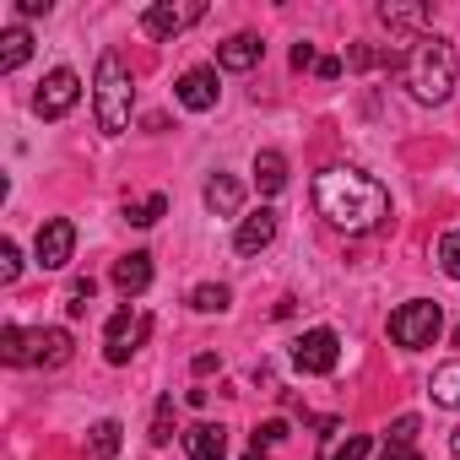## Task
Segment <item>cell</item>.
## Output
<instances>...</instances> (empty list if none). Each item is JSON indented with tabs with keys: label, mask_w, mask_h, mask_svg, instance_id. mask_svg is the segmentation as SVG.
Masks as SVG:
<instances>
[{
	"label": "cell",
	"mask_w": 460,
	"mask_h": 460,
	"mask_svg": "<svg viewBox=\"0 0 460 460\" xmlns=\"http://www.w3.org/2000/svg\"><path fill=\"white\" fill-rule=\"evenodd\" d=\"M314 206L341 234H374L390 217V190L379 179H368L363 168H325L314 179Z\"/></svg>",
	"instance_id": "1"
},
{
	"label": "cell",
	"mask_w": 460,
	"mask_h": 460,
	"mask_svg": "<svg viewBox=\"0 0 460 460\" xmlns=\"http://www.w3.org/2000/svg\"><path fill=\"white\" fill-rule=\"evenodd\" d=\"M455 71H460L455 44L438 39V33H417L411 55L401 60V76H406V87H411L417 103H444L455 93Z\"/></svg>",
	"instance_id": "2"
},
{
	"label": "cell",
	"mask_w": 460,
	"mask_h": 460,
	"mask_svg": "<svg viewBox=\"0 0 460 460\" xmlns=\"http://www.w3.org/2000/svg\"><path fill=\"white\" fill-rule=\"evenodd\" d=\"M130 103H136L130 66L119 60V49H103V55H98V71H93V109H98V130H103V136H125V130H130Z\"/></svg>",
	"instance_id": "3"
},
{
	"label": "cell",
	"mask_w": 460,
	"mask_h": 460,
	"mask_svg": "<svg viewBox=\"0 0 460 460\" xmlns=\"http://www.w3.org/2000/svg\"><path fill=\"white\" fill-rule=\"evenodd\" d=\"M0 358H6L12 368H60L71 363V331L60 325H39V331H22V325H0Z\"/></svg>",
	"instance_id": "4"
},
{
	"label": "cell",
	"mask_w": 460,
	"mask_h": 460,
	"mask_svg": "<svg viewBox=\"0 0 460 460\" xmlns=\"http://www.w3.org/2000/svg\"><path fill=\"white\" fill-rule=\"evenodd\" d=\"M438 331H444V309H438L433 298H411V304H401V309L390 314V341H395V347H406V352L433 347V341H438Z\"/></svg>",
	"instance_id": "5"
},
{
	"label": "cell",
	"mask_w": 460,
	"mask_h": 460,
	"mask_svg": "<svg viewBox=\"0 0 460 460\" xmlns=\"http://www.w3.org/2000/svg\"><path fill=\"white\" fill-rule=\"evenodd\" d=\"M336 363H341V336L331 325H314V331H304L293 341V368L298 374L320 379V374H336Z\"/></svg>",
	"instance_id": "6"
},
{
	"label": "cell",
	"mask_w": 460,
	"mask_h": 460,
	"mask_svg": "<svg viewBox=\"0 0 460 460\" xmlns=\"http://www.w3.org/2000/svg\"><path fill=\"white\" fill-rule=\"evenodd\" d=\"M76 255V222L71 217H49L39 227V239H33V266L39 271H66Z\"/></svg>",
	"instance_id": "7"
},
{
	"label": "cell",
	"mask_w": 460,
	"mask_h": 460,
	"mask_svg": "<svg viewBox=\"0 0 460 460\" xmlns=\"http://www.w3.org/2000/svg\"><path fill=\"white\" fill-rule=\"evenodd\" d=\"M146 331H152V320L146 314H136V309H114L109 314V331H103V358L119 368V363H130L136 358V347L146 341Z\"/></svg>",
	"instance_id": "8"
},
{
	"label": "cell",
	"mask_w": 460,
	"mask_h": 460,
	"mask_svg": "<svg viewBox=\"0 0 460 460\" xmlns=\"http://www.w3.org/2000/svg\"><path fill=\"white\" fill-rule=\"evenodd\" d=\"M76 98H82V76H76L71 66H60V71H49V76H44V87H39L33 109H39V119H60V114H71V109H76Z\"/></svg>",
	"instance_id": "9"
},
{
	"label": "cell",
	"mask_w": 460,
	"mask_h": 460,
	"mask_svg": "<svg viewBox=\"0 0 460 460\" xmlns=\"http://www.w3.org/2000/svg\"><path fill=\"white\" fill-rule=\"evenodd\" d=\"M206 17V6L200 0H190V6H173V0H157V6H146L141 12V28L152 33V39H179L184 28H195Z\"/></svg>",
	"instance_id": "10"
},
{
	"label": "cell",
	"mask_w": 460,
	"mask_h": 460,
	"mask_svg": "<svg viewBox=\"0 0 460 460\" xmlns=\"http://www.w3.org/2000/svg\"><path fill=\"white\" fill-rule=\"evenodd\" d=\"M217 66H190L179 82H173V98L190 109V114H206V109H217Z\"/></svg>",
	"instance_id": "11"
},
{
	"label": "cell",
	"mask_w": 460,
	"mask_h": 460,
	"mask_svg": "<svg viewBox=\"0 0 460 460\" xmlns=\"http://www.w3.org/2000/svg\"><path fill=\"white\" fill-rule=\"evenodd\" d=\"M271 239H277V211H271V206L239 217V234H234V250H239V255H261Z\"/></svg>",
	"instance_id": "12"
},
{
	"label": "cell",
	"mask_w": 460,
	"mask_h": 460,
	"mask_svg": "<svg viewBox=\"0 0 460 460\" xmlns=\"http://www.w3.org/2000/svg\"><path fill=\"white\" fill-rule=\"evenodd\" d=\"M114 288H119L125 298H141V293L152 288V255H146V250L119 255V261H114Z\"/></svg>",
	"instance_id": "13"
},
{
	"label": "cell",
	"mask_w": 460,
	"mask_h": 460,
	"mask_svg": "<svg viewBox=\"0 0 460 460\" xmlns=\"http://www.w3.org/2000/svg\"><path fill=\"white\" fill-rule=\"evenodd\" d=\"M239 206H244V184L234 173H211L206 179V211L211 217H239Z\"/></svg>",
	"instance_id": "14"
},
{
	"label": "cell",
	"mask_w": 460,
	"mask_h": 460,
	"mask_svg": "<svg viewBox=\"0 0 460 460\" xmlns=\"http://www.w3.org/2000/svg\"><path fill=\"white\" fill-rule=\"evenodd\" d=\"M261 55H266V44H261L255 33H234V39L217 49V66H222V71H255Z\"/></svg>",
	"instance_id": "15"
},
{
	"label": "cell",
	"mask_w": 460,
	"mask_h": 460,
	"mask_svg": "<svg viewBox=\"0 0 460 460\" xmlns=\"http://www.w3.org/2000/svg\"><path fill=\"white\" fill-rule=\"evenodd\" d=\"M184 449H190V460H227V428L195 422V428L184 433Z\"/></svg>",
	"instance_id": "16"
},
{
	"label": "cell",
	"mask_w": 460,
	"mask_h": 460,
	"mask_svg": "<svg viewBox=\"0 0 460 460\" xmlns=\"http://www.w3.org/2000/svg\"><path fill=\"white\" fill-rule=\"evenodd\" d=\"M255 190L261 195H282L288 190V157L282 152H271V146L255 152Z\"/></svg>",
	"instance_id": "17"
},
{
	"label": "cell",
	"mask_w": 460,
	"mask_h": 460,
	"mask_svg": "<svg viewBox=\"0 0 460 460\" xmlns=\"http://www.w3.org/2000/svg\"><path fill=\"white\" fill-rule=\"evenodd\" d=\"M28 55H33V33L22 28V22H12L6 33H0V71H17V66H28Z\"/></svg>",
	"instance_id": "18"
},
{
	"label": "cell",
	"mask_w": 460,
	"mask_h": 460,
	"mask_svg": "<svg viewBox=\"0 0 460 460\" xmlns=\"http://www.w3.org/2000/svg\"><path fill=\"white\" fill-rule=\"evenodd\" d=\"M428 395H433V406L460 411V363H438L433 379H428Z\"/></svg>",
	"instance_id": "19"
},
{
	"label": "cell",
	"mask_w": 460,
	"mask_h": 460,
	"mask_svg": "<svg viewBox=\"0 0 460 460\" xmlns=\"http://www.w3.org/2000/svg\"><path fill=\"white\" fill-rule=\"evenodd\" d=\"M428 6H395V0H385L379 6V22L390 28V33H417V28H428Z\"/></svg>",
	"instance_id": "20"
},
{
	"label": "cell",
	"mask_w": 460,
	"mask_h": 460,
	"mask_svg": "<svg viewBox=\"0 0 460 460\" xmlns=\"http://www.w3.org/2000/svg\"><path fill=\"white\" fill-rule=\"evenodd\" d=\"M119 438H125V428H119L114 417H103V422L87 433V460H114V455H119Z\"/></svg>",
	"instance_id": "21"
},
{
	"label": "cell",
	"mask_w": 460,
	"mask_h": 460,
	"mask_svg": "<svg viewBox=\"0 0 460 460\" xmlns=\"http://www.w3.org/2000/svg\"><path fill=\"white\" fill-rule=\"evenodd\" d=\"M227 304H234V293H227L222 282H200V288L190 293V309H195V314H222Z\"/></svg>",
	"instance_id": "22"
},
{
	"label": "cell",
	"mask_w": 460,
	"mask_h": 460,
	"mask_svg": "<svg viewBox=\"0 0 460 460\" xmlns=\"http://www.w3.org/2000/svg\"><path fill=\"white\" fill-rule=\"evenodd\" d=\"M163 211H168V195H146V200L125 206V222H136V227H152V222H163Z\"/></svg>",
	"instance_id": "23"
},
{
	"label": "cell",
	"mask_w": 460,
	"mask_h": 460,
	"mask_svg": "<svg viewBox=\"0 0 460 460\" xmlns=\"http://www.w3.org/2000/svg\"><path fill=\"white\" fill-rule=\"evenodd\" d=\"M438 271L449 282H460V227H449V234L438 239Z\"/></svg>",
	"instance_id": "24"
},
{
	"label": "cell",
	"mask_w": 460,
	"mask_h": 460,
	"mask_svg": "<svg viewBox=\"0 0 460 460\" xmlns=\"http://www.w3.org/2000/svg\"><path fill=\"white\" fill-rule=\"evenodd\" d=\"M146 438H152V449H163V444L173 438V395L157 401V411H152V433H146Z\"/></svg>",
	"instance_id": "25"
},
{
	"label": "cell",
	"mask_w": 460,
	"mask_h": 460,
	"mask_svg": "<svg viewBox=\"0 0 460 460\" xmlns=\"http://www.w3.org/2000/svg\"><path fill=\"white\" fill-rule=\"evenodd\" d=\"M17 271H22V250H17V239H0V282H17Z\"/></svg>",
	"instance_id": "26"
},
{
	"label": "cell",
	"mask_w": 460,
	"mask_h": 460,
	"mask_svg": "<svg viewBox=\"0 0 460 460\" xmlns=\"http://www.w3.org/2000/svg\"><path fill=\"white\" fill-rule=\"evenodd\" d=\"M282 438H288V422L277 417V422H261V428H255V444H250V449H277Z\"/></svg>",
	"instance_id": "27"
},
{
	"label": "cell",
	"mask_w": 460,
	"mask_h": 460,
	"mask_svg": "<svg viewBox=\"0 0 460 460\" xmlns=\"http://www.w3.org/2000/svg\"><path fill=\"white\" fill-rule=\"evenodd\" d=\"M368 455H374V438H368V433H352V438H347L331 460H368Z\"/></svg>",
	"instance_id": "28"
},
{
	"label": "cell",
	"mask_w": 460,
	"mask_h": 460,
	"mask_svg": "<svg viewBox=\"0 0 460 460\" xmlns=\"http://www.w3.org/2000/svg\"><path fill=\"white\" fill-rule=\"evenodd\" d=\"M93 293H98V288H93V277H76V282H71V304H66V309H71V314H87Z\"/></svg>",
	"instance_id": "29"
},
{
	"label": "cell",
	"mask_w": 460,
	"mask_h": 460,
	"mask_svg": "<svg viewBox=\"0 0 460 460\" xmlns=\"http://www.w3.org/2000/svg\"><path fill=\"white\" fill-rule=\"evenodd\" d=\"M411 438H417V417L406 411V417H395V422H390V444H411Z\"/></svg>",
	"instance_id": "30"
},
{
	"label": "cell",
	"mask_w": 460,
	"mask_h": 460,
	"mask_svg": "<svg viewBox=\"0 0 460 460\" xmlns=\"http://www.w3.org/2000/svg\"><path fill=\"white\" fill-rule=\"evenodd\" d=\"M314 66H320L314 44H293V71H314Z\"/></svg>",
	"instance_id": "31"
},
{
	"label": "cell",
	"mask_w": 460,
	"mask_h": 460,
	"mask_svg": "<svg viewBox=\"0 0 460 460\" xmlns=\"http://www.w3.org/2000/svg\"><path fill=\"white\" fill-rule=\"evenodd\" d=\"M379 460H422V455H417L411 444H390V438H385V449H379Z\"/></svg>",
	"instance_id": "32"
},
{
	"label": "cell",
	"mask_w": 460,
	"mask_h": 460,
	"mask_svg": "<svg viewBox=\"0 0 460 460\" xmlns=\"http://www.w3.org/2000/svg\"><path fill=\"white\" fill-rule=\"evenodd\" d=\"M22 17H49V0H17Z\"/></svg>",
	"instance_id": "33"
},
{
	"label": "cell",
	"mask_w": 460,
	"mask_h": 460,
	"mask_svg": "<svg viewBox=\"0 0 460 460\" xmlns=\"http://www.w3.org/2000/svg\"><path fill=\"white\" fill-rule=\"evenodd\" d=\"M314 71H320V76H325V82H336V76H341V60H336V55H325V60H320V66H314Z\"/></svg>",
	"instance_id": "34"
},
{
	"label": "cell",
	"mask_w": 460,
	"mask_h": 460,
	"mask_svg": "<svg viewBox=\"0 0 460 460\" xmlns=\"http://www.w3.org/2000/svg\"><path fill=\"white\" fill-rule=\"evenodd\" d=\"M449 455H455V460H460V428H455V433H449Z\"/></svg>",
	"instance_id": "35"
},
{
	"label": "cell",
	"mask_w": 460,
	"mask_h": 460,
	"mask_svg": "<svg viewBox=\"0 0 460 460\" xmlns=\"http://www.w3.org/2000/svg\"><path fill=\"white\" fill-rule=\"evenodd\" d=\"M244 460H271V449H250V455H244Z\"/></svg>",
	"instance_id": "36"
},
{
	"label": "cell",
	"mask_w": 460,
	"mask_h": 460,
	"mask_svg": "<svg viewBox=\"0 0 460 460\" xmlns=\"http://www.w3.org/2000/svg\"><path fill=\"white\" fill-rule=\"evenodd\" d=\"M455 347H460V331H455Z\"/></svg>",
	"instance_id": "37"
}]
</instances>
